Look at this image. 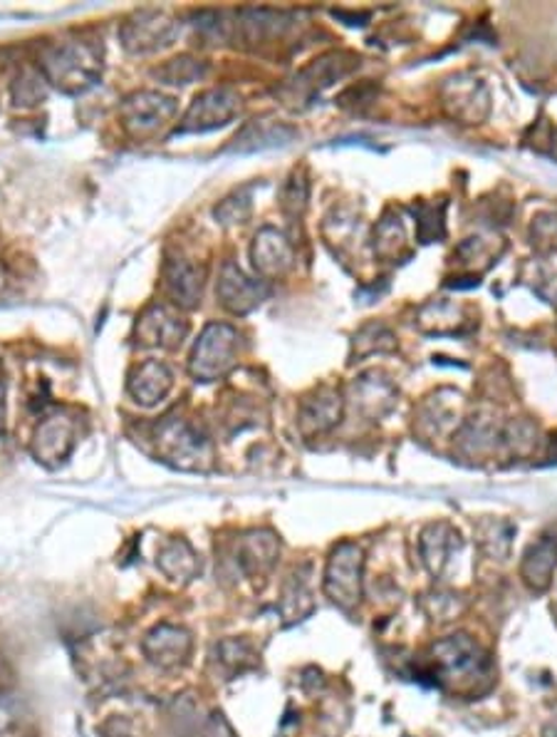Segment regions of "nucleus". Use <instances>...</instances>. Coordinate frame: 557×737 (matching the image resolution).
<instances>
[{"label":"nucleus","instance_id":"obj_1","mask_svg":"<svg viewBox=\"0 0 557 737\" xmlns=\"http://www.w3.org/2000/svg\"><path fill=\"white\" fill-rule=\"evenodd\" d=\"M429 675L439 687L476 695L493 678L491 653L469 633L446 636L432 646Z\"/></svg>","mask_w":557,"mask_h":737},{"label":"nucleus","instance_id":"obj_2","mask_svg":"<svg viewBox=\"0 0 557 737\" xmlns=\"http://www.w3.org/2000/svg\"><path fill=\"white\" fill-rule=\"evenodd\" d=\"M40 75L65 95H83L102 77V53L87 41L50 43L40 53Z\"/></svg>","mask_w":557,"mask_h":737},{"label":"nucleus","instance_id":"obj_3","mask_svg":"<svg viewBox=\"0 0 557 737\" xmlns=\"http://www.w3.org/2000/svg\"><path fill=\"white\" fill-rule=\"evenodd\" d=\"M156 455L166 465L186 472H206L214 465V445L194 422L184 418H164L154 427Z\"/></svg>","mask_w":557,"mask_h":737},{"label":"nucleus","instance_id":"obj_4","mask_svg":"<svg viewBox=\"0 0 557 737\" xmlns=\"http://www.w3.org/2000/svg\"><path fill=\"white\" fill-rule=\"evenodd\" d=\"M364 549L354 542L337 544L325 566V596L345 614H354L364 596Z\"/></svg>","mask_w":557,"mask_h":737},{"label":"nucleus","instance_id":"obj_5","mask_svg":"<svg viewBox=\"0 0 557 737\" xmlns=\"http://www.w3.org/2000/svg\"><path fill=\"white\" fill-rule=\"evenodd\" d=\"M238 350H241V333L228 323H208L196 340L188 370L201 382L221 380L236 368Z\"/></svg>","mask_w":557,"mask_h":737},{"label":"nucleus","instance_id":"obj_6","mask_svg":"<svg viewBox=\"0 0 557 737\" xmlns=\"http://www.w3.org/2000/svg\"><path fill=\"white\" fill-rule=\"evenodd\" d=\"M178 35V23L164 11H139L119 28V41L132 55H152L172 45Z\"/></svg>","mask_w":557,"mask_h":737},{"label":"nucleus","instance_id":"obj_7","mask_svg":"<svg viewBox=\"0 0 557 737\" xmlns=\"http://www.w3.org/2000/svg\"><path fill=\"white\" fill-rule=\"evenodd\" d=\"M174 115H176L174 97H166L152 90L129 95L122 107H119V120H122L127 134H132L134 140L154 137L162 127L174 120Z\"/></svg>","mask_w":557,"mask_h":737},{"label":"nucleus","instance_id":"obj_8","mask_svg":"<svg viewBox=\"0 0 557 737\" xmlns=\"http://www.w3.org/2000/svg\"><path fill=\"white\" fill-rule=\"evenodd\" d=\"M75 445H77V415L67 410H57L37 425L33 442H30V452H33V457L40 465L55 469L73 455Z\"/></svg>","mask_w":557,"mask_h":737},{"label":"nucleus","instance_id":"obj_9","mask_svg":"<svg viewBox=\"0 0 557 737\" xmlns=\"http://www.w3.org/2000/svg\"><path fill=\"white\" fill-rule=\"evenodd\" d=\"M357 67V57L350 53H332L325 55L320 61H315L310 67H305L303 73H297L291 83H287L281 95L287 102L295 105H307L313 97L325 90L327 85H332L340 77L350 75Z\"/></svg>","mask_w":557,"mask_h":737},{"label":"nucleus","instance_id":"obj_10","mask_svg":"<svg viewBox=\"0 0 557 737\" xmlns=\"http://www.w3.org/2000/svg\"><path fill=\"white\" fill-rule=\"evenodd\" d=\"M241 110V97L231 87H214L194 97L178 132H208L233 120Z\"/></svg>","mask_w":557,"mask_h":737},{"label":"nucleus","instance_id":"obj_11","mask_svg":"<svg viewBox=\"0 0 557 737\" xmlns=\"http://www.w3.org/2000/svg\"><path fill=\"white\" fill-rule=\"evenodd\" d=\"M142 651L146 661L159 668V671H178L192 658L194 638L182 626L159 624L144 636Z\"/></svg>","mask_w":557,"mask_h":737},{"label":"nucleus","instance_id":"obj_12","mask_svg":"<svg viewBox=\"0 0 557 737\" xmlns=\"http://www.w3.org/2000/svg\"><path fill=\"white\" fill-rule=\"evenodd\" d=\"M188 333V323L166 303H152L136 321L134 336L144 348H176Z\"/></svg>","mask_w":557,"mask_h":737},{"label":"nucleus","instance_id":"obj_13","mask_svg":"<svg viewBox=\"0 0 557 737\" xmlns=\"http://www.w3.org/2000/svg\"><path fill=\"white\" fill-rule=\"evenodd\" d=\"M216 296L223 303V308L243 316V313H251L261 306L267 296V286L265 281L248 279L233 261H226L221 273H218Z\"/></svg>","mask_w":557,"mask_h":737},{"label":"nucleus","instance_id":"obj_14","mask_svg":"<svg viewBox=\"0 0 557 737\" xmlns=\"http://www.w3.org/2000/svg\"><path fill=\"white\" fill-rule=\"evenodd\" d=\"M206 269L188 259H168L164 263V289L178 308H196L204 296Z\"/></svg>","mask_w":557,"mask_h":737},{"label":"nucleus","instance_id":"obj_15","mask_svg":"<svg viewBox=\"0 0 557 737\" xmlns=\"http://www.w3.org/2000/svg\"><path fill=\"white\" fill-rule=\"evenodd\" d=\"M281 556V539L271 529H253L238 539L236 564L245 576H263L271 572Z\"/></svg>","mask_w":557,"mask_h":737},{"label":"nucleus","instance_id":"obj_16","mask_svg":"<svg viewBox=\"0 0 557 737\" xmlns=\"http://www.w3.org/2000/svg\"><path fill=\"white\" fill-rule=\"evenodd\" d=\"M253 267L261 279H281L293 267V243L277 229L258 231L251 249Z\"/></svg>","mask_w":557,"mask_h":737},{"label":"nucleus","instance_id":"obj_17","mask_svg":"<svg viewBox=\"0 0 557 737\" xmlns=\"http://www.w3.org/2000/svg\"><path fill=\"white\" fill-rule=\"evenodd\" d=\"M444 107L456 120L479 124L489 112V93L479 80H451L444 87Z\"/></svg>","mask_w":557,"mask_h":737},{"label":"nucleus","instance_id":"obj_18","mask_svg":"<svg viewBox=\"0 0 557 737\" xmlns=\"http://www.w3.org/2000/svg\"><path fill=\"white\" fill-rule=\"evenodd\" d=\"M557 568V539L540 537L525 549L521 562V578L533 594H545L553 586Z\"/></svg>","mask_w":557,"mask_h":737},{"label":"nucleus","instance_id":"obj_19","mask_svg":"<svg viewBox=\"0 0 557 737\" xmlns=\"http://www.w3.org/2000/svg\"><path fill=\"white\" fill-rule=\"evenodd\" d=\"M172 388H174V372L159 360L142 362V366L132 370V376H129L127 382L129 395L144 408H152L156 402H162Z\"/></svg>","mask_w":557,"mask_h":737},{"label":"nucleus","instance_id":"obj_20","mask_svg":"<svg viewBox=\"0 0 557 737\" xmlns=\"http://www.w3.org/2000/svg\"><path fill=\"white\" fill-rule=\"evenodd\" d=\"M459 549H461V537L451 524L436 522L422 532L419 552L426 568H429L432 576L436 578L444 576V572L451 564V556L459 552Z\"/></svg>","mask_w":557,"mask_h":737},{"label":"nucleus","instance_id":"obj_21","mask_svg":"<svg viewBox=\"0 0 557 737\" xmlns=\"http://www.w3.org/2000/svg\"><path fill=\"white\" fill-rule=\"evenodd\" d=\"M342 418V398L332 388H320L301 408V430L305 435H323Z\"/></svg>","mask_w":557,"mask_h":737},{"label":"nucleus","instance_id":"obj_22","mask_svg":"<svg viewBox=\"0 0 557 737\" xmlns=\"http://www.w3.org/2000/svg\"><path fill=\"white\" fill-rule=\"evenodd\" d=\"M156 566L162 574L174 584H192L194 578L201 574V559L194 552V546L186 539H168V542L159 549Z\"/></svg>","mask_w":557,"mask_h":737},{"label":"nucleus","instance_id":"obj_23","mask_svg":"<svg viewBox=\"0 0 557 737\" xmlns=\"http://www.w3.org/2000/svg\"><path fill=\"white\" fill-rule=\"evenodd\" d=\"M310 566H305L303 572L297 568L295 574H291L287 578V584L283 588V596H281V616L285 626H293V624H301L305 621L307 616L315 611V601H313V592H310Z\"/></svg>","mask_w":557,"mask_h":737},{"label":"nucleus","instance_id":"obj_24","mask_svg":"<svg viewBox=\"0 0 557 737\" xmlns=\"http://www.w3.org/2000/svg\"><path fill=\"white\" fill-rule=\"evenodd\" d=\"M214 655L228 681L248 671H255L258 663H261V655H258L255 646L251 641H245V638H226V641L216 646Z\"/></svg>","mask_w":557,"mask_h":737},{"label":"nucleus","instance_id":"obj_25","mask_svg":"<svg viewBox=\"0 0 557 737\" xmlns=\"http://www.w3.org/2000/svg\"><path fill=\"white\" fill-rule=\"evenodd\" d=\"M295 132L291 127L275 124V122H251L243 127L241 134H236L231 150L236 152H253V150H265V147L285 144Z\"/></svg>","mask_w":557,"mask_h":737},{"label":"nucleus","instance_id":"obj_26","mask_svg":"<svg viewBox=\"0 0 557 737\" xmlns=\"http://www.w3.org/2000/svg\"><path fill=\"white\" fill-rule=\"evenodd\" d=\"M206 73H208L206 63L196 61V57L192 55H178L174 57V61L156 67L154 77H159V80L166 85H192V83L204 80Z\"/></svg>","mask_w":557,"mask_h":737},{"label":"nucleus","instance_id":"obj_27","mask_svg":"<svg viewBox=\"0 0 557 737\" xmlns=\"http://www.w3.org/2000/svg\"><path fill=\"white\" fill-rule=\"evenodd\" d=\"M404 243H406V234H404L400 216L386 214L380 221V226L374 229V251L380 253L382 259H394V257H400Z\"/></svg>","mask_w":557,"mask_h":737},{"label":"nucleus","instance_id":"obj_28","mask_svg":"<svg viewBox=\"0 0 557 737\" xmlns=\"http://www.w3.org/2000/svg\"><path fill=\"white\" fill-rule=\"evenodd\" d=\"M515 534V529L505 522H483L476 529V537H479L481 549L489 556L495 559H505L511 552V537Z\"/></svg>","mask_w":557,"mask_h":737},{"label":"nucleus","instance_id":"obj_29","mask_svg":"<svg viewBox=\"0 0 557 737\" xmlns=\"http://www.w3.org/2000/svg\"><path fill=\"white\" fill-rule=\"evenodd\" d=\"M444 209H446V202H439V206H436V204L414 206L416 231H419L422 243H432L436 239H444V234H446Z\"/></svg>","mask_w":557,"mask_h":737},{"label":"nucleus","instance_id":"obj_30","mask_svg":"<svg viewBox=\"0 0 557 737\" xmlns=\"http://www.w3.org/2000/svg\"><path fill=\"white\" fill-rule=\"evenodd\" d=\"M45 77L40 73H20L18 80L13 83V100L15 105H23V107H33L37 102L45 100Z\"/></svg>","mask_w":557,"mask_h":737},{"label":"nucleus","instance_id":"obj_31","mask_svg":"<svg viewBox=\"0 0 557 737\" xmlns=\"http://www.w3.org/2000/svg\"><path fill=\"white\" fill-rule=\"evenodd\" d=\"M248 216H251V194L245 189L236 192L216 206V219H221L223 224H243Z\"/></svg>","mask_w":557,"mask_h":737},{"label":"nucleus","instance_id":"obj_32","mask_svg":"<svg viewBox=\"0 0 557 737\" xmlns=\"http://www.w3.org/2000/svg\"><path fill=\"white\" fill-rule=\"evenodd\" d=\"M305 206H307V180L303 174L295 172L283 192V209L295 216V214H303Z\"/></svg>","mask_w":557,"mask_h":737},{"label":"nucleus","instance_id":"obj_33","mask_svg":"<svg viewBox=\"0 0 557 737\" xmlns=\"http://www.w3.org/2000/svg\"><path fill=\"white\" fill-rule=\"evenodd\" d=\"M20 715H23L20 697L10 691H0V733H10L18 727Z\"/></svg>","mask_w":557,"mask_h":737},{"label":"nucleus","instance_id":"obj_34","mask_svg":"<svg viewBox=\"0 0 557 737\" xmlns=\"http://www.w3.org/2000/svg\"><path fill=\"white\" fill-rule=\"evenodd\" d=\"M206 737H236V733L221 713H214L211 720L206 725Z\"/></svg>","mask_w":557,"mask_h":737},{"label":"nucleus","instance_id":"obj_35","mask_svg":"<svg viewBox=\"0 0 557 737\" xmlns=\"http://www.w3.org/2000/svg\"><path fill=\"white\" fill-rule=\"evenodd\" d=\"M543 737H557V711L553 713V717L548 720V725L543 727Z\"/></svg>","mask_w":557,"mask_h":737},{"label":"nucleus","instance_id":"obj_36","mask_svg":"<svg viewBox=\"0 0 557 737\" xmlns=\"http://www.w3.org/2000/svg\"><path fill=\"white\" fill-rule=\"evenodd\" d=\"M3 418H6V402H3V386H0V432H3Z\"/></svg>","mask_w":557,"mask_h":737},{"label":"nucleus","instance_id":"obj_37","mask_svg":"<svg viewBox=\"0 0 557 737\" xmlns=\"http://www.w3.org/2000/svg\"><path fill=\"white\" fill-rule=\"evenodd\" d=\"M550 457L557 459V435H553V440H550Z\"/></svg>","mask_w":557,"mask_h":737},{"label":"nucleus","instance_id":"obj_38","mask_svg":"<svg viewBox=\"0 0 557 737\" xmlns=\"http://www.w3.org/2000/svg\"><path fill=\"white\" fill-rule=\"evenodd\" d=\"M553 154L557 156V132L553 134Z\"/></svg>","mask_w":557,"mask_h":737}]
</instances>
